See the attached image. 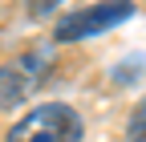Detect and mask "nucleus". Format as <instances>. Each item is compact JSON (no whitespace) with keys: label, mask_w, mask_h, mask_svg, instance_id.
Wrapping results in <instances>:
<instances>
[{"label":"nucleus","mask_w":146,"mask_h":142,"mask_svg":"<svg viewBox=\"0 0 146 142\" xmlns=\"http://www.w3.org/2000/svg\"><path fill=\"white\" fill-rule=\"evenodd\" d=\"M4 142H81V114L65 102H45L16 122Z\"/></svg>","instance_id":"f257e3e1"},{"label":"nucleus","mask_w":146,"mask_h":142,"mask_svg":"<svg viewBox=\"0 0 146 142\" xmlns=\"http://www.w3.org/2000/svg\"><path fill=\"white\" fill-rule=\"evenodd\" d=\"M49 65H53L49 49H25L8 65H0V110H16L41 85V77L49 73Z\"/></svg>","instance_id":"f03ea898"},{"label":"nucleus","mask_w":146,"mask_h":142,"mask_svg":"<svg viewBox=\"0 0 146 142\" xmlns=\"http://www.w3.org/2000/svg\"><path fill=\"white\" fill-rule=\"evenodd\" d=\"M126 16H134V0H102V4H89L81 12L65 16L57 25V41H81V37H94V33H106L122 25Z\"/></svg>","instance_id":"7ed1b4c3"},{"label":"nucleus","mask_w":146,"mask_h":142,"mask_svg":"<svg viewBox=\"0 0 146 142\" xmlns=\"http://www.w3.org/2000/svg\"><path fill=\"white\" fill-rule=\"evenodd\" d=\"M126 138H130V142H146V98L138 102V110L130 114V126H126Z\"/></svg>","instance_id":"20e7f679"},{"label":"nucleus","mask_w":146,"mask_h":142,"mask_svg":"<svg viewBox=\"0 0 146 142\" xmlns=\"http://www.w3.org/2000/svg\"><path fill=\"white\" fill-rule=\"evenodd\" d=\"M25 4H29V12H36V16H41V12H49V8H57L61 0H25Z\"/></svg>","instance_id":"39448f33"}]
</instances>
